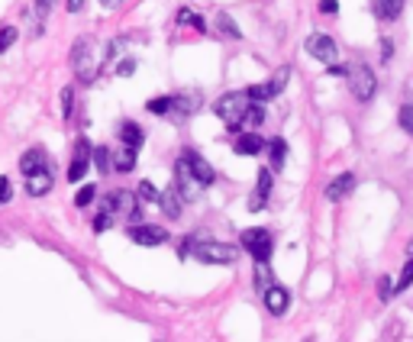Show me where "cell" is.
<instances>
[{
	"mask_svg": "<svg viewBox=\"0 0 413 342\" xmlns=\"http://www.w3.org/2000/svg\"><path fill=\"white\" fill-rule=\"evenodd\" d=\"M94 197H97V187H94V184H85V187L78 191V197H74V207H91Z\"/></svg>",
	"mask_w": 413,
	"mask_h": 342,
	"instance_id": "836d02e7",
	"label": "cell"
},
{
	"mask_svg": "<svg viewBox=\"0 0 413 342\" xmlns=\"http://www.w3.org/2000/svg\"><path fill=\"white\" fill-rule=\"evenodd\" d=\"M148 113H155V117H168L171 113V97H152L146 104Z\"/></svg>",
	"mask_w": 413,
	"mask_h": 342,
	"instance_id": "83f0119b",
	"label": "cell"
},
{
	"mask_svg": "<svg viewBox=\"0 0 413 342\" xmlns=\"http://www.w3.org/2000/svg\"><path fill=\"white\" fill-rule=\"evenodd\" d=\"M413 284V255L407 258V262H403V268H401V278L394 281V288L397 290H407Z\"/></svg>",
	"mask_w": 413,
	"mask_h": 342,
	"instance_id": "1f68e13d",
	"label": "cell"
},
{
	"mask_svg": "<svg viewBox=\"0 0 413 342\" xmlns=\"http://www.w3.org/2000/svg\"><path fill=\"white\" fill-rule=\"evenodd\" d=\"M304 49H307V52L313 55L317 62H323V65H333L336 58H339V45H336V39H333V36H323V32L307 36Z\"/></svg>",
	"mask_w": 413,
	"mask_h": 342,
	"instance_id": "52a82bcc",
	"label": "cell"
},
{
	"mask_svg": "<svg viewBox=\"0 0 413 342\" xmlns=\"http://www.w3.org/2000/svg\"><path fill=\"white\" fill-rule=\"evenodd\" d=\"M346 75H349V68H346V65H336V62L329 65V78H346Z\"/></svg>",
	"mask_w": 413,
	"mask_h": 342,
	"instance_id": "f6af8a7d",
	"label": "cell"
},
{
	"mask_svg": "<svg viewBox=\"0 0 413 342\" xmlns=\"http://www.w3.org/2000/svg\"><path fill=\"white\" fill-rule=\"evenodd\" d=\"M10 201H13V184H10V178L0 174V203H10Z\"/></svg>",
	"mask_w": 413,
	"mask_h": 342,
	"instance_id": "60d3db41",
	"label": "cell"
},
{
	"mask_svg": "<svg viewBox=\"0 0 413 342\" xmlns=\"http://www.w3.org/2000/svg\"><path fill=\"white\" fill-rule=\"evenodd\" d=\"M262 119H265V110H262V104H252V110H249V117H245L243 126L245 129H258V126H262Z\"/></svg>",
	"mask_w": 413,
	"mask_h": 342,
	"instance_id": "d6a6232c",
	"label": "cell"
},
{
	"mask_svg": "<svg viewBox=\"0 0 413 342\" xmlns=\"http://www.w3.org/2000/svg\"><path fill=\"white\" fill-rule=\"evenodd\" d=\"M159 187H155V184H152V181H142V184H139V197H142V201H148V203H155V201H159Z\"/></svg>",
	"mask_w": 413,
	"mask_h": 342,
	"instance_id": "d590c367",
	"label": "cell"
},
{
	"mask_svg": "<svg viewBox=\"0 0 413 342\" xmlns=\"http://www.w3.org/2000/svg\"><path fill=\"white\" fill-rule=\"evenodd\" d=\"M178 255H194L203 265H236L239 258V249L226 246V242H213V239H201V236H191L188 242H181Z\"/></svg>",
	"mask_w": 413,
	"mask_h": 342,
	"instance_id": "6da1fadb",
	"label": "cell"
},
{
	"mask_svg": "<svg viewBox=\"0 0 413 342\" xmlns=\"http://www.w3.org/2000/svg\"><path fill=\"white\" fill-rule=\"evenodd\" d=\"M65 10H68V13L85 10V0H65Z\"/></svg>",
	"mask_w": 413,
	"mask_h": 342,
	"instance_id": "bcb514c9",
	"label": "cell"
},
{
	"mask_svg": "<svg viewBox=\"0 0 413 342\" xmlns=\"http://www.w3.org/2000/svg\"><path fill=\"white\" fill-rule=\"evenodd\" d=\"M201 107V97L197 94H178V97H171V117H191L194 110Z\"/></svg>",
	"mask_w": 413,
	"mask_h": 342,
	"instance_id": "d6986e66",
	"label": "cell"
},
{
	"mask_svg": "<svg viewBox=\"0 0 413 342\" xmlns=\"http://www.w3.org/2000/svg\"><path fill=\"white\" fill-rule=\"evenodd\" d=\"M175 187L181 191L184 201H197V197L203 194V184L194 178V171L188 168V161L184 159H178V165H175Z\"/></svg>",
	"mask_w": 413,
	"mask_h": 342,
	"instance_id": "ba28073f",
	"label": "cell"
},
{
	"mask_svg": "<svg viewBox=\"0 0 413 342\" xmlns=\"http://www.w3.org/2000/svg\"><path fill=\"white\" fill-rule=\"evenodd\" d=\"M71 113H74V91L71 87H65L62 91V117L71 119Z\"/></svg>",
	"mask_w": 413,
	"mask_h": 342,
	"instance_id": "8d00e7d4",
	"label": "cell"
},
{
	"mask_svg": "<svg viewBox=\"0 0 413 342\" xmlns=\"http://www.w3.org/2000/svg\"><path fill=\"white\" fill-rule=\"evenodd\" d=\"M49 191H52V171L43 168L36 174H30V181H26V194L30 197H45Z\"/></svg>",
	"mask_w": 413,
	"mask_h": 342,
	"instance_id": "ac0fdd59",
	"label": "cell"
},
{
	"mask_svg": "<svg viewBox=\"0 0 413 342\" xmlns=\"http://www.w3.org/2000/svg\"><path fill=\"white\" fill-rule=\"evenodd\" d=\"M100 210H107V214H113V216H120V214H133L136 210V197L129 191H113V194H107L104 197V207Z\"/></svg>",
	"mask_w": 413,
	"mask_h": 342,
	"instance_id": "7c38bea8",
	"label": "cell"
},
{
	"mask_svg": "<svg viewBox=\"0 0 413 342\" xmlns=\"http://www.w3.org/2000/svg\"><path fill=\"white\" fill-rule=\"evenodd\" d=\"M43 168H49V159H45L43 149H30L20 159V171L26 174V178H30V174H36V171H43Z\"/></svg>",
	"mask_w": 413,
	"mask_h": 342,
	"instance_id": "44dd1931",
	"label": "cell"
},
{
	"mask_svg": "<svg viewBox=\"0 0 413 342\" xmlns=\"http://www.w3.org/2000/svg\"><path fill=\"white\" fill-rule=\"evenodd\" d=\"M397 119H401V129L413 133V104H403L401 113H397Z\"/></svg>",
	"mask_w": 413,
	"mask_h": 342,
	"instance_id": "f35d334b",
	"label": "cell"
},
{
	"mask_svg": "<svg viewBox=\"0 0 413 342\" xmlns=\"http://www.w3.org/2000/svg\"><path fill=\"white\" fill-rule=\"evenodd\" d=\"M243 249L255 262H268L275 252V236L268 229H243Z\"/></svg>",
	"mask_w": 413,
	"mask_h": 342,
	"instance_id": "5b68a950",
	"label": "cell"
},
{
	"mask_svg": "<svg viewBox=\"0 0 413 342\" xmlns=\"http://www.w3.org/2000/svg\"><path fill=\"white\" fill-rule=\"evenodd\" d=\"M16 36H20V32H16V26H10V23H3V26H0V55L7 52L13 43H16Z\"/></svg>",
	"mask_w": 413,
	"mask_h": 342,
	"instance_id": "4dcf8cb0",
	"label": "cell"
},
{
	"mask_svg": "<svg viewBox=\"0 0 413 342\" xmlns=\"http://www.w3.org/2000/svg\"><path fill=\"white\" fill-rule=\"evenodd\" d=\"M181 159L188 161V168L194 171V178H197V181H201L203 187H210V184L216 181V171H213L210 165H207V161H203L194 149H184V152H181Z\"/></svg>",
	"mask_w": 413,
	"mask_h": 342,
	"instance_id": "8fae6325",
	"label": "cell"
},
{
	"mask_svg": "<svg viewBox=\"0 0 413 342\" xmlns=\"http://www.w3.org/2000/svg\"><path fill=\"white\" fill-rule=\"evenodd\" d=\"M275 281H271V268H268V262H255V290H265L271 288Z\"/></svg>",
	"mask_w": 413,
	"mask_h": 342,
	"instance_id": "484cf974",
	"label": "cell"
},
{
	"mask_svg": "<svg viewBox=\"0 0 413 342\" xmlns=\"http://www.w3.org/2000/svg\"><path fill=\"white\" fill-rule=\"evenodd\" d=\"M252 104L255 100L249 97V91H233V94H223L220 100L213 104V110H216V117H220L230 129H243Z\"/></svg>",
	"mask_w": 413,
	"mask_h": 342,
	"instance_id": "7a4b0ae2",
	"label": "cell"
},
{
	"mask_svg": "<svg viewBox=\"0 0 413 342\" xmlns=\"http://www.w3.org/2000/svg\"><path fill=\"white\" fill-rule=\"evenodd\" d=\"M100 3H104L107 10H117V7H120V3H123V0H100Z\"/></svg>",
	"mask_w": 413,
	"mask_h": 342,
	"instance_id": "7dc6e473",
	"label": "cell"
},
{
	"mask_svg": "<svg viewBox=\"0 0 413 342\" xmlns=\"http://www.w3.org/2000/svg\"><path fill=\"white\" fill-rule=\"evenodd\" d=\"M287 81H291V68H278L275 75H271V81H265V84H252V87H245L249 91V97H252L255 104H265V100H271V97H278L281 91L287 87Z\"/></svg>",
	"mask_w": 413,
	"mask_h": 342,
	"instance_id": "8992f818",
	"label": "cell"
},
{
	"mask_svg": "<svg viewBox=\"0 0 413 342\" xmlns=\"http://www.w3.org/2000/svg\"><path fill=\"white\" fill-rule=\"evenodd\" d=\"M159 203H161V214L168 216V220H178L181 210H184V197H181V191L175 184L165 194H159Z\"/></svg>",
	"mask_w": 413,
	"mask_h": 342,
	"instance_id": "e0dca14e",
	"label": "cell"
},
{
	"mask_svg": "<svg viewBox=\"0 0 413 342\" xmlns=\"http://www.w3.org/2000/svg\"><path fill=\"white\" fill-rule=\"evenodd\" d=\"M120 139H123V146H133V149H139L142 142H146V133H142V126L139 123H120Z\"/></svg>",
	"mask_w": 413,
	"mask_h": 342,
	"instance_id": "7402d4cb",
	"label": "cell"
},
{
	"mask_svg": "<svg viewBox=\"0 0 413 342\" xmlns=\"http://www.w3.org/2000/svg\"><path fill=\"white\" fill-rule=\"evenodd\" d=\"M236 152H239V155H262V152H265V139H262L255 129H245V133L236 136Z\"/></svg>",
	"mask_w": 413,
	"mask_h": 342,
	"instance_id": "2e32d148",
	"label": "cell"
},
{
	"mask_svg": "<svg viewBox=\"0 0 413 342\" xmlns=\"http://www.w3.org/2000/svg\"><path fill=\"white\" fill-rule=\"evenodd\" d=\"M113 226V214H107V210H100V214L94 216V233H107Z\"/></svg>",
	"mask_w": 413,
	"mask_h": 342,
	"instance_id": "74e56055",
	"label": "cell"
},
{
	"mask_svg": "<svg viewBox=\"0 0 413 342\" xmlns=\"http://www.w3.org/2000/svg\"><path fill=\"white\" fill-rule=\"evenodd\" d=\"M126 236L136 246H165V242H168V229L152 226V223H133L126 229Z\"/></svg>",
	"mask_w": 413,
	"mask_h": 342,
	"instance_id": "9c48e42d",
	"label": "cell"
},
{
	"mask_svg": "<svg viewBox=\"0 0 413 342\" xmlns=\"http://www.w3.org/2000/svg\"><path fill=\"white\" fill-rule=\"evenodd\" d=\"M394 294H397V288H394V281H391V278H388V275H384V278H381V281H378V297H381V300H384V304H388V300H391V297H394Z\"/></svg>",
	"mask_w": 413,
	"mask_h": 342,
	"instance_id": "e575fe53",
	"label": "cell"
},
{
	"mask_svg": "<svg viewBox=\"0 0 413 342\" xmlns=\"http://www.w3.org/2000/svg\"><path fill=\"white\" fill-rule=\"evenodd\" d=\"M352 191H355V174H352V171H342V174H336V178L326 184V201H342V197H349Z\"/></svg>",
	"mask_w": 413,
	"mask_h": 342,
	"instance_id": "5bb4252c",
	"label": "cell"
},
{
	"mask_svg": "<svg viewBox=\"0 0 413 342\" xmlns=\"http://www.w3.org/2000/svg\"><path fill=\"white\" fill-rule=\"evenodd\" d=\"M91 146H87V139H78V146H74V159H71V165H68V181H81L85 178V171H87V165H91Z\"/></svg>",
	"mask_w": 413,
	"mask_h": 342,
	"instance_id": "30bf717a",
	"label": "cell"
},
{
	"mask_svg": "<svg viewBox=\"0 0 413 342\" xmlns=\"http://www.w3.org/2000/svg\"><path fill=\"white\" fill-rule=\"evenodd\" d=\"M349 91L352 97L359 100V104H368L371 97H375V91H378V78H375V71H371L365 62H355L349 68Z\"/></svg>",
	"mask_w": 413,
	"mask_h": 342,
	"instance_id": "277c9868",
	"label": "cell"
},
{
	"mask_svg": "<svg viewBox=\"0 0 413 342\" xmlns=\"http://www.w3.org/2000/svg\"><path fill=\"white\" fill-rule=\"evenodd\" d=\"M287 307H291V294H287L281 284H271V288H265V310L268 313L281 317Z\"/></svg>",
	"mask_w": 413,
	"mask_h": 342,
	"instance_id": "9a60e30c",
	"label": "cell"
},
{
	"mask_svg": "<svg viewBox=\"0 0 413 342\" xmlns=\"http://www.w3.org/2000/svg\"><path fill=\"white\" fill-rule=\"evenodd\" d=\"M91 161H94V165H97V171H100V174H107V171L113 168V159H110V152H107L104 146H100V149H94V152H91Z\"/></svg>",
	"mask_w": 413,
	"mask_h": 342,
	"instance_id": "f1b7e54d",
	"label": "cell"
},
{
	"mask_svg": "<svg viewBox=\"0 0 413 342\" xmlns=\"http://www.w3.org/2000/svg\"><path fill=\"white\" fill-rule=\"evenodd\" d=\"M410 255H413V242H410Z\"/></svg>",
	"mask_w": 413,
	"mask_h": 342,
	"instance_id": "c3c4849f",
	"label": "cell"
},
{
	"mask_svg": "<svg viewBox=\"0 0 413 342\" xmlns=\"http://www.w3.org/2000/svg\"><path fill=\"white\" fill-rule=\"evenodd\" d=\"M320 13H326V16L339 13V0H320Z\"/></svg>",
	"mask_w": 413,
	"mask_h": 342,
	"instance_id": "7bdbcfd3",
	"label": "cell"
},
{
	"mask_svg": "<svg viewBox=\"0 0 413 342\" xmlns=\"http://www.w3.org/2000/svg\"><path fill=\"white\" fill-rule=\"evenodd\" d=\"M216 26H220V32H223V36H233V39H239V36H243V30L236 26V20H233V16H230V13H226V10H220V13H216Z\"/></svg>",
	"mask_w": 413,
	"mask_h": 342,
	"instance_id": "d4e9b609",
	"label": "cell"
},
{
	"mask_svg": "<svg viewBox=\"0 0 413 342\" xmlns=\"http://www.w3.org/2000/svg\"><path fill=\"white\" fill-rule=\"evenodd\" d=\"M136 152L139 149H133V146H126L123 152H117V155H113V168H117L120 174H129V171L136 168Z\"/></svg>",
	"mask_w": 413,
	"mask_h": 342,
	"instance_id": "603a6c76",
	"label": "cell"
},
{
	"mask_svg": "<svg viewBox=\"0 0 413 342\" xmlns=\"http://www.w3.org/2000/svg\"><path fill=\"white\" fill-rule=\"evenodd\" d=\"M181 23H191L197 32H207V23H203V16H197V13L188 10V7H184V10H178V26H181Z\"/></svg>",
	"mask_w": 413,
	"mask_h": 342,
	"instance_id": "f546056e",
	"label": "cell"
},
{
	"mask_svg": "<svg viewBox=\"0 0 413 342\" xmlns=\"http://www.w3.org/2000/svg\"><path fill=\"white\" fill-rule=\"evenodd\" d=\"M268 197H271V171H258V184H255L252 197H249V210L258 214V210H265L268 207Z\"/></svg>",
	"mask_w": 413,
	"mask_h": 342,
	"instance_id": "4fadbf2b",
	"label": "cell"
},
{
	"mask_svg": "<svg viewBox=\"0 0 413 342\" xmlns=\"http://www.w3.org/2000/svg\"><path fill=\"white\" fill-rule=\"evenodd\" d=\"M287 142L284 139H271L268 142V155H271V168H284V161H287Z\"/></svg>",
	"mask_w": 413,
	"mask_h": 342,
	"instance_id": "cb8c5ba5",
	"label": "cell"
},
{
	"mask_svg": "<svg viewBox=\"0 0 413 342\" xmlns=\"http://www.w3.org/2000/svg\"><path fill=\"white\" fill-rule=\"evenodd\" d=\"M391 58H394V43H391V39H381V62L388 65Z\"/></svg>",
	"mask_w": 413,
	"mask_h": 342,
	"instance_id": "ee69618b",
	"label": "cell"
},
{
	"mask_svg": "<svg viewBox=\"0 0 413 342\" xmlns=\"http://www.w3.org/2000/svg\"><path fill=\"white\" fill-rule=\"evenodd\" d=\"M403 3H407V0H371V10H375L378 20L388 23V20H397V16H401Z\"/></svg>",
	"mask_w": 413,
	"mask_h": 342,
	"instance_id": "ffe728a7",
	"label": "cell"
},
{
	"mask_svg": "<svg viewBox=\"0 0 413 342\" xmlns=\"http://www.w3.org/2000/svg\"><path fill=\"white\" fill-rule=\"evenodd\" d=\"M133 71H136V62H133V58H123V62L117 65V75L120 78H129Z\"/></svg>",
	"mask_w": 413,
	"mask_h": 342,
	"instance_id": "b9f144b4",
	"label": "cell"
},
{
	"mask_svg": "<svg viewBox=\"0 0 413 342\" xmlns=\"http://www.w3.org/2000/svg\"><path fill=\"white\" fill-rule=\"evenodd\" d=\"M52 7H55V0H36V3H32V13H36V32H43V23H45V16L52 13Z\"/></svg>",
	"mask_w": 413,
	"mask_h": 342,
	"instance_id": "4316f807",
	"label": "cell"
},
{
	"mask_svg": "<svg viewBox=\"0 0 413 342\" xmlns=\"http://www.w3.org/2000/svg\"><path fill=\"white\" fill-rule=\"evenodd\" d=\"M71 68L81 84H91L97 78V62H94V39L91 36H78L71 45Z\"/></svg>",
	"mask_w": 413,
	"mask_h": 342,
	"instance_id": "3957f363",
	"label": "cell"
},
{
	"mask_svg": "<svg viewBox=\"0 0 413 342\" xmlns=\"http://www.w3.org/2000/svg\"><path fill=\"white\" fill-rule=\"evenodd\" d=\"M123 45H126V39H123V36H120V39H113V43L107 45V52H104V62H113V58H117V55L123 52Z\"/></svg>",
	"mask_w": 413,
	"mask_h": 342,
	"instance_id": "ab89813d",
	"label": "cell"
}]
</instances>
